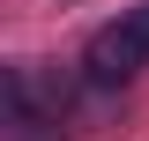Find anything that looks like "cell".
Masks as SVG:
<instances>
[{
	"label": "cell",
	"instance_id": "1",
	"mask_svg": "<svg viewBox=\"0 0 149 141\" xmlns=\"http://www.w3.org/2000/svg\"><path fill=\"white\" fill-rule=\"evenodd\" d=\"M142 59H149V8H127L119 22L90 37L82 67H90V82H127V74H142Z\"/></svg>",
	"mask_w": 149,
	"mask_h": 141
}]
</instances>
